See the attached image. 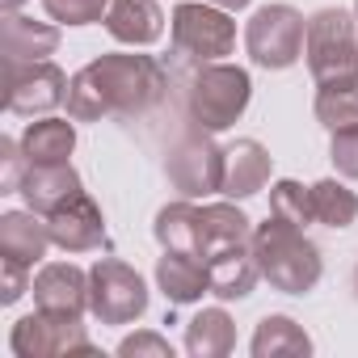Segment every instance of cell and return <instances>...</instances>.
<instances>
[{"instance_id": "1", "label": "cell", "mask_w": 358, "mask_h": 358, "mask_svg": "<svg viewBox=\"0 0 358 358\" xmlns=\"http://www.w3.org/2000/svg\"><path fill=\"white\" fill-rule=\"evenodd\" d=\"M249 249L257 257L262 278L282 295H303L320 282V249L303 236V228H295L278 215H270L266 224L253 228Z\"/></svg>"}, {"instance_id": "2", "label": "cell", "mask_w": 358, "mask_h": 358, "mask_svg": "<svg viewBox=\"0 0 358 358\" xmlns=\"http://www.w3.org/2000/svg\"><path fill=\"white\" fill-rule=\"evenodd\" d=\"M308 72L316 85H354L358 80V38H354V17L341 9H320L308 17V38H303Z\"/></svg>"}, {"instance_id": "3", "label": "cell", "mask_w": 358, "mask_h": 358, "mask_svg": "<svg viewBox=\"0 0 358 358\" xmlns=\"http://www.w3.org/2000/svg\"><path fill=\"white\" fill-rule=\"evenodd\" d=\"M249 97H253V80H249L245 68L199 64V72L190 80V93H186V106H190V118L203 131H228L249 110Z\"/></svg>"}, {"instance_id": "4", "label": "cell", "mask_w": 358, "mask_h": 358, "mask_svg": "<svg viewBox=\"0 0 358 358\" xmlns=\"http://www.w3.org/2000/svg\"><path fill=\"white\" fill-rule=\"evenodd\" d=\"M89 72L97 76L106 106L118 114H143L164 97V72L152 55H97L89 64Z\"/></svg>"}, {"instance_id": "5", "label": "cell", "mask_w": 358, "mask_h": 358, "mask_svg": "<svg viewBox=\"0 0 358 358\" xmlns=\"http://www.w3.org/2000/svg\"><path fill=\"white\" fill-rule=\"evenodd\" d=\"M173 47L194 64H220L236 47V22L220 5H194L182 0L173 13Z\"/></svg>"}, {"instance_id": "6", "label": "cell", "mask_w": 358, "mask_h": 358, "mask_svg": "<svg viewBox=\"0 0 358 358\" xmlns=\"http://www.w3.org/2000/svg\"><path fill=\"white\" fill-rule=\"evenodd\" d=\"M303 38H308V22L299 9L291 5H266L249 17V30H245V47H249V59L257 68H291L299 55H303Z\"/></svg>"}, {"instance_id": "7", "label": "cell", "mask_w": 358, "mask_h": 358, "mask_svg": "<svg viewBox=\"0 0 358 358\" xmlns=\"http://www.w3.org/2000/svg\"><path fill=\"white\" fill-rule=\"evenodd\" d=\"M89 312L101 324H131L148 312V287L143 278L118 262V257H101L89 270Z\"/></svg>"}, {"instance_id": "8", "label": "cell", "mask_w": 358, "mask_h": 358, "mask_svg": "<svg viewBox=\"0 0 358 358\" xmlns=\"http://www.w3.org/2000/svg\"><path fill=\"white\" fill-rule=\"evenodd\" d=\"M17 358H64V354H97V345L85 337L80 316H64V312H34L22 316L13 324L9 337Z\"/></svg>"}, {"instance_id": "9", "label": "cell", "mask_w": 358, "mask_h": 358, "mask_svg": "<svg viewBox=\"0 0 358 358\" xmlns=\"http://www.w3.org/2000/svg\"><path fill=\"white\" fill-rule=\"evenodd\" d=\"M169 182L186 199L220 194V186H224V148H215L211 131H190L169 148Z\"/></svg>"}, {"instance_id": "10", "label": "cell", "mask_w": 358, "mask_h": 358, "mask_svg": "<svg viewBox=\"0 0 358 358\" xmlns=\"http://www.w3.org/2000/svg\"><path fill=\"white\" fill-rule=\"evenodd\" d=\"M59 101H68V76L51 64V59H38V64H9V93H5V106L13 114H47L55 110Z\"/></svg>"}, {"instance_id": "11", "label": "cell", "mask_w": 358, "mask_h": 358, "mask_svg": "<svg viewBox=\"0 0 358 358\" xmlns=\"http://www.w3.org/2000/svg\"><path fill=\"white\" fill-rule=\"evenodd\" d=\"M17 194L26 199L30 211L55 215L59 207H68L72 199H80L85 186H80V173L68 160H59V164H26V177H22V190Z\"/></svg>"}, {"instance_id": "12", "label": "cell", "mask_w": 358, "mask_h": 358, "mask_svg": "<svg viewBox=\"0 0 358 358\" xmlns=\"http://www.w3.org/2000/svg\"><path fill=\"white\" fill-rule=\"evenodd\" d=\"M34 303L43 312H64V316H80L89 308V274L72 262H51L34 274Z\"/></svg>"}, {"instance_id": "13", "label": "cell", "mask_w": 358, "mask_h": 358, "mask_svg": "<svg viewBox=\"0 0 358 358\" xmlns=\"http://www.w3.org/2000/svg\"><path fill=\"white\" fill-rule=\"evenodd\" d=\"M47 228H51V241L64 249V253H89L106 241V220H101V207L80 194L72 199L68 207H59L55 215H47Z\"/></svg>"}, {"instance_id": "14", "label": "cell", "mask_w": 358, "mask_h": 358, "mask_svg": "<svg viewBox=\"0 0 358 358\" xmlns=\"http://www.w3.org/2000/svg\"><path fill=\"white\" fill-rule=\"evenodd\" d=\"M253 241V224L241 207L232 203H207L199 207V257L211 262L228 249H241Z\"/></svg>"}, {"instance_id": "15", "label": "cell", "mask_w": 358, "mask_h": 358, "mask_svg": "<svg viewBox=\"0 0 358 358\" xmlns=\"http://www.w3.org/2000/svg\"><path fill=\"white\" fill-rule=\"evenodd\" d=\"M270 169H274V156L257 139H236L232 148H224V186H220V194L253 199L270 182Z\"/></svg>"}, {"instance_id": "16", "label": "cell", "mask_w": 358, "mask_h": 358, "mask_svg": "<svg viewBox=\"0 0 358 358\" xmlns=\"http://www.w3.org/2000/svg\"><path fill=\"white\" fill-rule=\"evenodd\" d=\"M55 47H59V30L47 22H30L22 13H5V22H0L5 64H38L47 55H55Z\"/></svg>"}, {"instance_id": "17", "label": "cell", "mask_w": 358, "mask_h": 358, "mask_svg": "<svg viewBox=\"0 0 358 358\" xmlns=\"http://www.w3.org/2000/svg\"><path fill=\"white\" fill-rule=\"evenodd\" d=\"M106 30L122 47H148L164 34V13L156 0H114L106 13Z\"/></svg>"}, {"instance_id": "18", "label": "cell", "mask_w": 358, "mask_h": 358, "mask_svg": "<svg viewBox=\"0 0 358 358\" xmlns=\"http://www.w3.org/2000/svg\"><path fill=\"white\" fill-rule=\"evenodd\" d=\"M156 287L164 291L169 303H199L211 291V274L207 262H199L194 253H169L156 262Z\"/></svg>"}, {"instance_id": "19", "label": "cell", "mask_w": 358, "mask_h": 358, "mask_svg": "<svg viewBox=\"0 0 358 358\" xmlns=\"http://www.w3.org/2000/svg\"><path fill=\"white\" fill-rule=\"evenodd\" d=\"M47 245H55V241H51V228L38 220V211H5L0 215V253L5 257L34 266L47 257Z\"/></svg>"}, {"instance_id": "20", "label": "cell", "mask_w": 358, "mask_h": 358, "mask_svg": "<svg viewBox=\"0 0 358 358\" xmlns=\"http://www.w3.org/2000/svg\"><path fill=\"white\" fill-rule=\"evenodd\" d=\"M207 274H211V295H215V299H245V295L253 291V282L262 278L257 257H253L249 245L211 257V262H207Z\"/></svg>"}, {"instance_id": "21", "label": "cell", "mask_w": 358, "mask_h": 358, "mask_svg": "<svg viewBox=\"0 0 358 358\" xmlns=\"http://www.w3.org/2000/svg\"><path fill=\"white\" fill-rule=\"evenodd\" d=\"M76 148V127L68 118H38L22 135V152L30 164H59Z\"/></svg>"}, {"instance_id": "22", "label": "cell", "mask_w": 358, "mask_h": 358, "mask_svg": "<svg viewBox=\"0 0 358 358\" xmlns=\"http://www.w3.org/2000/svg\"><path fill=\"white\" fill-rule=\"evenodd\" d=\"M236 345V324L224 308H203L186 324V350L194 358H228Z\"/></svg>"}, {"instance_id": "23", "label": "cell", "mask_w": 358, "mask_h": 358, "mask_svg": "<svg viewBox=\"0 0 358 358\" xmlns=\"http://www.w3.org/2000/svg\"><path fill=\"white\" fill-rule=\"evenodd\" d=\"M312 337L291 316H266L253 333V358H308Z\"/></svg>"}, {"instance_id": "24", "label": "cell", "mask_w": 358, "mask_h": 358, "mask_svg": "<svg viewBox=\"0 0 358 358\" xmlns=\"http://www.w3.org/2000/svg\"><path fill=\"white\" fill-rule=\"evenodd\" d=\"M156 241L169 253H194L199 257V207L194 203H169L156 211Z\"/></svg>"}, {"instance_id": "25", "label": "cell", "mask_w": 358, "mask_h": 358, "mask_svg": "<svg viewBox=\"0 0 358 358\" xmlns=\"http://www.w3.org/2000/svg\"><path fill=\"white\" fill-rule=\"evenodd\" d=\"M312 215L324 228H350L358 215V194L345 190L341 182H333V177H324V182L312 186Z\"/></svg>"}, {"instance_id": "26", "label": "cell", "mask_w": 358, "mask_h": 358, "mask_svg": "<svg viewBox=\"0 0 358 358\" xmlns=\"http://www.w3.org/2000/svg\"><path fill=\"white\" fill-rule=\"evenodd\" d=\"M312 110H316V122L329 131L358 127V80L354 85H320Z\"/></svg>"}, {"instance_id": "27", "label": "cell", "mask_w": 358, "mask_h": 358, "mask_svg": "<svg viewBox=\"0 0 358 358\" xmlns=\"http://www.w3.org/2000/svg\"><path fill=\"white\" fill-rule=\"evenodd\" d=\"M270 215H278V220H287V224H295V228L312 224V220H316V215H312V186L303 190L299 182H291V177L274 182V186H270Z\"/></svg>"}, {"instance_id": "28", "label": "cell", "mask_w": 358, "mask_h": 358, "mask_svg": "<svg viewBox=\"0 0 358 358\" xmlns=\"http://www.w3.org/2000/svg\"><path fill=\"white\" fill-rule=\"evenodd\" d=\"M68 114H72L76 122H97L101 114H110L106 93H101V85H97V76H93L89 68H80V72L68 80Z\"/></svg>"}, {"instance_id": "29", "label": "cell", "mask_w": 358, "mask_h": 358, "mask_svg": "<svg viewBox=\"0 0 358 358\" xmlns=\"http://www.w3.org/2000/svg\"><path fill=\"white\" fill-rule=\"evenodd\" d=\"M114 0H43V9L64 22V26H93V22H106Z\"/></svg>"}, {"instance_id": "30", "label": "cell", "mask_w": 358, "mask_h": 358, "mask_svg": "<svg viewBox=\"0 0 358 358\" xmlns=\"http://www.w3.org/2000/svg\"><path fill=\"white\" fill-rule=\"evenodd\" d=\"M329 160L337 164V173H341V177L358 182V127H341V131H333Z\"/></svg>"}, {"instance_id": "31", "label": "cell", "mask_w": 358, "mask_h": 358, "mask_svg": "<svg viewBox=\"0 0 358 358\" xmlns=\"http://www.w3.org/2000/svg\"><path fill=\"white\" fill-rule=\"evenodd\" d=\"M26 270H30L26 262H17V257H5V253H0V303H17V299L34 287Z\"/></svg>"}, {"instance_id": "32", "label": "cell", "mask_w": 358, "mask_h": 358, "mask_svg": "<svg viewBox=\"0 0 358 358\" xmlns=\"http://www.w3.org/2000/svg\"><path fill=\"white\" fill-rule=\"evenodd\" d=\"M118 354H122V358H143V354H152V358H173V345H169L160 333H135V337H122V341H118Z\"/></svg>"}, {"instance_id": "33", "label": "cell", "mask_w": 358, "mask_h": 358, "mask_svg": "<svg viewBox=\"0 0 358 358\" xmlns=\"http://www.w3.org/2000/svg\"><path fill=\"white\" fill-rule=\"evenodd\" d=\"M0 156H5V182H0V194H17L22 177H26L22 164H30V160H26L22 143H13V139H0Z\"/></svg>"}, {"instance_id": "34", "label": "cell", "mask_w": 358, "mask_h": 358, "mask_svg": "<svg viewBox=\"0 0 358 358\" xmlns=\"http://www.w3.org/2000/svg\"><path fill=\"white\" fill-rule=\"evenodd\" d=\"M215 5H220V9H228V13H236V9H249L253 0H215Z\"/></svg>"}, {"instance_id": "35", "label": "cell", "mask_w": 358, "mask_h": 358, "mask_svg": "<svg viewBox=\"0 0 358 358\" xmlns=\"http://www.w3.org/2000/svg\"><path fill=\"white\" fill-rule=\"evenodd\" d=\"M22 5H26V0H0V9H5V13H17Z\"/></svg>"}, {"instance_id": "36", "label": "cell", "mask_w": 358, "mask_h": 358, "mask_svg": "<svg viewBox=\"0 0 358 358\" xmlns=\"http://www.w3.org/2000/svg\"><path fill=\"white\" fill-rule=\"evenodd\" d=\"M354 22H358V0H354Z\"/></svg>"}, {"instance_id": "37", "label": "cell", "mask_w": 358, "mask_h": 358, "mask_svg": "<svg viewBox=\"0 0 358 358\" xmlns=\"http://www.w3.org/2000/svg\"><path fill=\"white\" fill-rule=\"evenodd\" d=\"M354 282H358V274H354Z\"/></svg>"}, {"instance_id": "38", "label": "cell", "mask_w": 358, "mask_h": 358, "mask_svg": "<svg viewBox=\"0 0 358 358\" xmlns=\"http://www.w3.org/2000/svg\"><path fill=\"white\" fill-rule=\"evenodd\" d=\"M177 5H182V0H177Z\"/></svg>"}]
</instances>
